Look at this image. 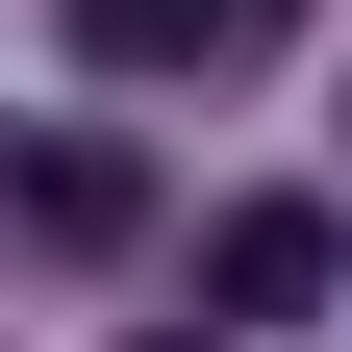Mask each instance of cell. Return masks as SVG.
Instances as JSON below:
<instances>
[{
    "instance_id": "cell-1",
    "label": "cell",
    "mask_w": 352,
    "mask_h": 352,
    "mask_svg": "<svg viewBox=\"0 0 352 352\" xmlns=\"http://www.w3.org/2000/svg\"><path fill=\"white\" fill-rule=\"evenodd\" d=\"M327 277H352V201H227V227H201V302H227V327H327Z\"/></svg>"
},
{
    "instance_id": "cell-2",
    "label": "cell",
    "mask_w": 352,
    "mask_h": 352,
    "mask_svg": "<svg viewBox=\"0 0 352 352\" xmlns=\"http://www.w3.org/2000/svg\"><path fill=\"white\" fill-rule=\"evenodd\" d=\"M126 227H151V151H126V126H51V151H25V252H51V277H101Z\"/></svg>"
},
{
    "instance_id": "cell-3",
    "label": "cell",
    "mask_w": 352,
    "mask_h": 352,
    "mask_svg": "<svg viewBox=\"0 0 352 352\" xmlns=\"http://www.w3.org/2000/svg\"><path fill=\"white\" fill-rule=\"evenodd\" d=\"M76 51H126V76H227V51H277V0H76Z\"/></svg>"
},
{
    "instance_id": "cell-4",
    "label": "cell",
    "mask_w": 352,
    "mask_h": 352,
    "mask_svg": "<svg viewBox=\"0 0 352 352\" xmlns=\"http://www.w3.org/2000/svg\"><path fill=\"white\" fill-rule=\"evenodd\" d=\"M151 352H227V327H151Z\"/></svg>"
}]
</instances>
